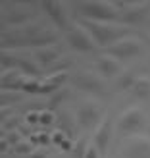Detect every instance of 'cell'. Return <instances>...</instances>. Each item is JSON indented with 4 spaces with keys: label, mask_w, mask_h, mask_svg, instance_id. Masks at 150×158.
<instances>
[{
    "label": "cell",
    "mask_w": 150,
    "mask_h": 158,
    "mask_svg": "<svg viewBox=\"0 0 150 158\" xmlns=\"http://www.w3.org/2000/svg\"><path fill=\"white\" fill-rule=\"evenodd\" d=\"M56 33L50 29H44L43 25H25L21 29H8L2 33V50L14 48H46L56 43Z\"/></svg>",
    "instance_id": "cell-1"
},
{
    "label": "cell",
    "mask_w": 150,
    "mask_h": 158,
    "mask_svg": "<svg viewBox=\"0 0 150 158\" xmlns=\"http://www.w3.org/2000/svg\"><path fill=\"white\" fill-rule=\"evenodd\" d=\"M79 23L89 31V35L92 37V41L100 48H110L114 46L117 41H121L129 35L127 27H117V25H108V23H100V21H89V19H79Z\"/></svg>",
    "instance_id": "cell-2"
},
{
    "label": "cell",
    "mask_w": 150,
    "mask_h": 158,
    "mask_svg": "<svg viewBox=\"0 0 150 158\" xmlns=\"http://www.w3.org/2000/svg\"><path fill=\"white\" fill-rule=\"evenodd\" d=\"M77 8V14L81 15V19L89 21H117L121 19V15L117 14L112 2H102V0H85V2H73Z\"/></svg>",
    "instance_id": "cell-3"
},
{
    "label": "cell",
    "mask_w": 150,
    "mask_h": 158,
    "mask_svg": "<svg viewBox=\"0 0 150 158\" xmlns=\"http://www.w3.org/2000/svg\"><path fill=\"white\" fill-rule=\"evenodd\" d=\"M140 50H143V46H140V43L135 37H125V39H121V41H117L114 46H110L108 56H112V58L121 62V60L135 58L137 54H140Z\"/></svg>",
    "instance_id": "cell-4"
},
{
    "label": "cell",
    "mask_w": 150,
    "mask_h": 158,
    "mask_svg": "<svg viewBox=\"0 0 150 158\" xmlns=\"http://www.w3.org/2000/svg\"><path fill=\"white\" fill-rule=\"evenodd\" d=\"M146 123V118H144V112L137 106H133L129 110H125V112L120 116V120H117V127L120 131L123 133H137L144 127Z\"/></svg>",
    "instance_id": "cell-5"
},
{
    "label": "cell",
    "mask_w": 150,
    "mask_h": 158,
    "mask_svg": "<svg viewBox=\"0 0 150 158\" xmlns=\"http://www.w3.org/2000/svg\"><path fill=\"white\" fill-rule=\"evenodd\" d=\"M71 85L77 87L79 91L89 93V94H96V97H100V94L106 93L102 79L96 77L94 73H91V72H81V73L73 75V77H71Z\"/></svg>",
    "instance_id": "cell-6"
},
{
    "label": "cell",
    "mask_w": 150,
    "mask_h": 158,
    "mask_svg": "<svg viewBox=\"0 0 150 158\" xmlns=\"http://www.w3.org/2000/svg\"><path fill=\"white\" fill-rule=\"evenodd\" d=\"M100 118H102V110L94 104V102H85L77 108L75 114V122L77 125H81L83 129H91L94 125H100Z\"/></svg>",
    "instance_id": "cell-7"
},
{
    "label": "cell",
    "mask_w": 150,
    "mask_h": 158,
    "mask_svg": "<svg viewBox=\"0 0 150 158\" xmlns=\"http://www.w3.org/2000/svg\"><path fill=\"white\" fill-rule=\"evenodd\" d=\"M66 41L77 52H91V50H94V41H92V37L89 35V31H87L85 27L69 29L67 35H66Z\"/></svg>",
    "instance_id": "cell-8"
},
{
    "label": "cell",
    "mask_w": 150,
    "mask_h": 158,
    "mask_svg": "<svg viewBox=\"0 0 150 158\" xmlns=\"http://www.w3.org/2000/svg\"><path fill=\"white\" fill-rule=\"evenodd\" d=\"M121 158H150V139L144 135L131 137L125 145V152Z\"/></svg>",
    "instance_id": "cell-9"
},
{
    "label": "cell",
    "mask_w": 150,
    "mask_h": 158,
    "mask_svg": "<svg viewBox=\"0 0 150 158\" xmlns=\"http://www.w3.org/2000/svg\"><path fill=\"white\" fill-rule=\"evenodd\" d=\"M31 18H33V14L27 12V10H19V6H14L12 10H8V8L4 6V12H2V21L6 23L8 27L12 29H21L25 27L27 23L31 21Z\"/></svg>",
    "instance_id": "cell-10"
},
{
    "label": "cell",
    "mask_w": 150,
    "mask_h": 158,
    "mask_svg": "<svg viewBox=\"0 0 150 158\" xmlns=\"http://www.w3.org/2000/svg\"><path fill=\"white\" fill-rule=\"evenodd\" d=\"M110 141H112V122L108 120H102L100 125L94 129V135H92V145L100 151V154L104 156L108 152V147H110Z\"/></svg>",
    "instance_id": "cell-11"
},
{
    "label": "cell",
    "mask_w": 150,
    "mask_h": 158,
    "mask_svg": "<svg viewBox=\"0 0 150 158\" xmlns=\"http://www.w3.org/2000/svg\"><path fill=\"white\" fill-rule=\"evenodd\" d=\"M150 12V2H131V6L121 14V21L127 25H137L144 21Z\"/></svg>",
    "instance_id": "cell-12"
},
{
    "label": "cell",
    "mask_w": 150,
    "mask_h": 158,
    "mask_svg": "<svg viewBox=\"0 0 150 158\" xmlns=\"http://www.w3.org/2000/svg\"><path fill=\"white\" fill-rule=\"evenodd\" d=\"M94 68H96V72L100 77H104V79H110V77H120L123 72H121V64H120V60H116L112 56H100L96 60V64H94Z\"/></svg>",
    "instance_id": "cell-13"
},
{
    "label": "cell",
    "mask_w": 150,
    "mask_h": 158,
    "mask_svg": "<svg viewBox=\"0 0 150 158\" xmlns=\"http://www.w3.org/2000/svg\"><path fill=\"white\" fill-rule=\"evenodd\" d=\"M41 8H44V12L48 14V18L54 21V25H58L62 29L67 27V18L64 12V4L62 2H54V0H43Z\"/></svg>",
    "instance_id": "cell-14"
},
{
    "label": "cell",
    "mask_w": 150,
    "mask_h": 158,
    "mask_svg": "<svg viewBox=\"0 0 150 158\" xmlns=\"http://www.w3.org/2000/svg\"><path fill=\"white\" fill-rule=\"evenodd\" d=\"M35 62L43 68H54L60 62V50L54 46H46V48H37L33 50Z\"/></svg>",
    "instance_id": "cell-15"
},
{
    "label": "cell",
    "mask_w": 150,
    "mask_h": 158,
    "mask_svg": "<svg viewBox=\"0 0 150 158\" xmlns=\"http://www.w3.org/2000/svg\"><path fill=\"white\" fill-rule=\"evenodd\" d=\"M25 81H27V75H23L19 69H14V72H4L2 77H0L2 91H23Z\"/></svg>",
    "instance_id": "cell-16"
},
{
    "label": "cell",
    "mask_w": 150,
    "mask_h": 158,
    "mask_svg": "<svg viewBox=\"0 0 150 158\" xmlns=\"http://www.w3.org/2000/svg\"><path fill=\"white\" fill-rule=\"evenodd\" d=\"M131 93H133V97H135V98H139V100H146V98L150 97V77L140 75V77L137 79V83L133 85Z\"/></svg>",
    "instance_id": "cell-17"
},
{
    "label": "cell",
    "mask_w": 150,
    "mask_h": 158,
    "mask_svg": "<svg viewBox=\"0 0 150 158\" xmlns=\"http://www.w3.org/2000/svg\"><path fill=\"white\" fill-rule=\"evenodd\" d=\"M137 79H139V75L133 72V69H127V72H123L120 77H117V81H116L117 91H131V89H133V85L137 83Z\"/></svg>",
    "instance_id": "cell-18"
},
{
    "label": "cell",
    "mask_w": 150,
    "mask_h": 158,
    "mask_svg": "<svg viewBox=\"0 0 150 158\" xmlns=\"http://www.w3.org/2000/svg\"><path fill=\"white\" fill-rule=\"evenodd\" d=\"M67 97H69V89H67V87H62L60 91H56L50 97V100H48V110H52V112H54V110H56Z\"/></svg>",
    "instance_id": "cell-19"
},
{
    "label": "cell",
    "mask_w": 150,
    "mask_h": 158,
    "mask_svg": "<svg viewBox=\"0 0 150 158\" xmlns=\"http://www.w3.org/2000/svg\"><path fill=\"white\" fill-rule=\"evenodd\" d=\"M19 64H21V58L12 56V54H8V52L2 54V73L4 72H14V69H19Z\"/></svg>",
    "instance_id": "cell-20"
},
{
    "label": "cell",
    "mask_w": 150,
    "mask_h": 158,
    "mask_svg": "<svg viewBox=\"0 0 150 158\" xmlns=\"http://www.w3.org/2000/svg\"><path fill=\"white\" fill-rule=\"evenodd\" d=\"M19 72L23 73V75H27V77H37L39 73V66L37 64H33L31 60H27V58H21V64H19Z\"/></svg>",
    "instance_id": "cell-21"
},
{
    "label": "cell",
    "mask_w": 150,
    "mask_h": 158,
    "mask_svg": "<svg viewBox=\"0 0 150 158\" xmlns=\"http://www.w3.org/2000/svg\"><path fill=\"white\" fill-rule=\"evenodd\" d=\"M41 85H43L41 79L27 77V81H25V85H23V91L21 93H25V94H41Z\"/></svg>",
    "instance_id": "cell-22"
},
{
    "label": "cell",
    "mask_w": 150,
    "mask_h": 158,
    "mask_svg": "<svg viewBox=\"0 0 150 158\" xmlns=\"http://www.w3.org/2000/svg\"><path fill=\"white\" fill-rule=\"evenodd\" d=\"M23 94L19 91H2L0 93V98H2V106H12L15 102L21 100Z\"/></svg>",
    "instance_id": "cell-23"
},
{
    "label": "cell",
    "mask_w": 150,
    "mask_h": 158,
    "mask_svg": "<svg viewBox=\"0 0 150 158\" xmlns=\"http://www.w3.org/2000/svg\"><path fill=\"white\" fill-rule=\"evenodd\" d=\"M19 123H21V118L19 116H12V118H8V120H2V129L6 133H10V131H19Z\"/></svg>",
    "instance_id": "cell-24"
},
{
    "label": "cell",
    "mask_w": 150,
    "mask_h": 158,
    "mask_svg": "<svg viewBox=\"0 0 150 158\" xmlns=\"http://www.w3.org/2000/svg\"><path fill=\"white\" fill-rule=\"evenodd\" d=\"M12 151H14L15 154H21V156H29L31 152H35L37 148H35L33 145H31V143H25V141H21V143H19V145H15V147L12 148Z\"/></svg>",
    "instance_id": "cell-25"
},
{
    "label": "cell",
    "mask_w": 150,
    "mask_h": 158,
    "mask_svg": "<svg viewBox=\"0 0 150 158\" xmlns=\"http://www.w3.org/2000/svg\"><path fill=\"white\" fill-rule=\"evenodd\" d=\"M54 122H56V116H54L52 110H43L41 112V125L43 127H50V125H54Z\"/></svg>",
    "instance_id": "cell-26"
},
{
    "label": "cell",
    "mask_w": 150,
    "mask_h": 158,
    "mask_svg": "<svg viewBox=\"0 0 150 158\" xmlns=\"http://www.w3.org/2000/svg\"><path fill=\"white\" fill-rule=\"evenodd\" d=\"M87 148H89V145H87V141H85V139H81L79 143H75L73 151H71V156H73V158H85V154H87Z\"/></svg>",
    "instance_id": "cell-27"
},
{
    "label": "cell",
    "mask_w": 150,
    "mask_h": 158,
    "mask_svg": "<svg viewBox=\"0 0 150 158\" xmlns=\"http://www.w3.org/2000/svg\"><path fill=\"white\" fill-rule=\"evenodd\" d=\"M4 137H6V141L12 145V148L15 147V145H19L21 143V133L19 131H10V133H4Z\"/></svg>",
    "instance_id": "cell-28"
},
{
    "label": "cell",
    "mask_w": 150,
    "mask_h": 158,
    "mask_svg": "<svg viewBox=\"0 0 150 158\" xmlns=\"http://www.w3.org/2000/svg\"><path fill=\"white\" fill-rule=\"evenodd\" d=\"M56 91H60L56 85H52V83L46 81V79H43V85H41V94H50V97H52V94L56 93Z\"/></svg>",
    "instance_id": "cell-29"
},
{
    "label": "cell",
    "mask_w": 150,
    "mask_h": 158,
    "mask_svg": "<svg viewBox=\"0 0 150 158\" xmlns=\"http://www.w3.org/2000/svg\"><path fill=\"white\" fill-rule=\"evenodd\" d=\"M25 123H29V125L41 123V112H35V110L27 112V114H25Z\"/></svg>",
    "instance_id": "cell-30"
},
{
    "label": "cell",
    "mask_w": 150,
    "mask_h": 158,
    "mask_svg": "<svg viewBox=\"0 0 150 158\" xmlns=\"http://www.w3.org/2000/svg\"><path fill=\"white\" fill-rule=\"evenodd\" d=\"M66 139H67V135H66V133L62 131V129H58V131H54V133H52V143H54V145H58V147L64 143Z\"/></svg>",
    "instance_id": "cell-31"
},
{
    "label": "cell",
    "mask_w": 150,
    "mask_h": 158,
    "mask_svg": "<svg viewBox=\"0 0 150 158\" xmlns=\"http://www.w3.org/2000/svg\"><path fill=\"white\" fill-rule=\"evenodd\" d=\"M102 154H100V151L94 145H89V148H87V154H85V158H100Z\"/></svg>",
    "instance_id": "cell-32"
},
{
    "label": "cell",
    "mask_w": 150,
    "mask_h": 158,
    "mask_svg": "<svg viewBox=\"0 0 150 158\" xmlns=\"http://www.w3.org/2000/svg\"><path fill=\"white\" fill-rule=\"evenodd\" d=\"M39 141H41V147H46V145L52 143V137L48 133H39Z\"/></svg>",
    "instance_id": "cell-33"
},
{
    "label": "cell",
    "mask_w": 150,
    "mask_h": 158,
    "mask_svg": "<svg viewBox=\"0 0 150 158\" xmlns=\"http://www.w3.org/2000/svg\"><path fill=\"white\" fill-rule=\"evenodd\" d=\"M25 158H48V154H46V151H39V148H37L35 152H31V154L25 156Z\"/></svg>",
    "instance_id": "cell-34"
},
{
    "label": "cell",
    "mask_w": 150,
    "mask_h": 158,
    "mask_svg": "<svg viewBox=\"0 0 150 158\" xmlns=\"http://www.w3.org/2000/svg\"><path fill=\"white\" fill-rule=\"evenodd\" d=\"M10 148H12V145L6 141V137H2V139H0V151H2V152H8Z\"/></svg>",
    "instance_id": "cell-35"
}]
</instances>
